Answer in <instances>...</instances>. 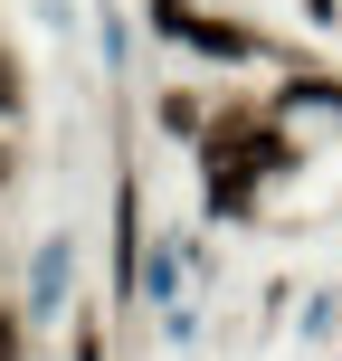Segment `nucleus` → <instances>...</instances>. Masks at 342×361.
I'll return each mask as SVG.
<instances>
[{"label": "nucleus", "mask_w": 342, "mask_h": 361, "mask_svg": "<svg viewBox=\"0 0 342 361\" xmlns=\"http://www.w3.org/2000/svg\"><path fill=\"white\" fill-rule=\"evenodd\" d=\"M10 352H19V324H10V314H0V361H10Z\"/></svg>", "instance_id": "f03ea898"}, {"label": "nucleus", "mask_w": 342, "mask_h": 361, "mask_svg": "<svg viewBox=\"0 0 342 361\" xmlns=\"http://www.w3.org/2000/svg\"><path fill=\"white\" fill-rule=\"evenodd\" d=\"M10 105H19V67L0 57V114H10Z\"/></svg>", "instance_id": "f257e3e1"}, {"label": "nucleus", "mask_w": 342, "mask_h": 361, "mask_svg": "<svg viewBox=\"0 0 342 361\" xmlns=\"http://www.w3.org/2000/svg\"><path fill=\"white\" fill-rule=\"evenodd\" d=\"M0 180H10V152H0Z\"/></svg>", "instance_id": "7ed1b4c3"}]
</instances>
